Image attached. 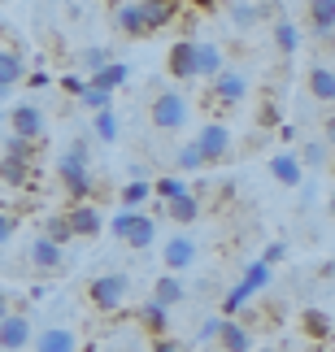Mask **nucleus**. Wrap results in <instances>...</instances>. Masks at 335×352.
Here are the masks:
<instances>
[{
	"label": "nucleus",
	"mask_w": 335,
	"mask_h": 352,
	"mask_svg": "<svg viewBox=\"0 0 335 352\" xmlns=\"http://www.w3.org/2000/svg\"><path fill=\"white\" fill-rule=\"evenodd\" d=\"M57 179H61L65 196L74 205H87V196H91V148H87V140H74L57 157Z\"/></svg>",
	"instance_id": "nucleus-1"
},
{
	"label": "nucleus",
	"mask_w": 335,
	"mask_h": 352,
	"mask_svg": "<svg viewBox=\"0 0 335 352\" xmlns=\"http://www.w3.org/2000/svg\"><path fill=\"white\" fill-rule=\"evenodd\" d=\"M131 296V278L127 274H96L87 283V305L96 314H118Z\"/></svg>",
	"instance_id": "nucleus-2"
},
{
	"label": "nucleus",
	"mask_w": 335,
	"mask_h": 352,
	"mask_svg": "<svg viewBox=\"0 0 335 352\" xmlns=\"http://www.w3.org/2000/svg\"><path fill=\"white\" fill-rule=\"evenodd\" d=\"M149 118H153L157 131H179V126H187V118H192V104H187L183 91L166 87V91H157V96H153Z\"/></svg>",
	"instance_id": "nucleus-3"
},
{
	"label": "nucleus",
	"mask_w": 335,
	"mask_h": 352,
	"mask_svg": "<svg viewBox=\"0 0 335 352\" xmlns=\"http://www.w3.org/2000/svg\"><path fill=\"white\" fill-rule=\"evenodd\" d=\"M0 348L5 352H26V348H35V327H31V318L26 314H5V322H0Z\"/></svg>",
	"instance_id": "nucleus-4"
},
{
	"label": "nucleus",
	"mask_w": 335,
	"mask_h": 352,
	"mask_svg": "<svg viewBox=\"0 0 335 352\" xmlns=\"http://www.w3.org/2000/svg\"><path fill=\"white\" fill-rule=\"evenodd\" d=\"M196 61H200V44L196 39H174L170 52H166V74L170 78H196Z\"/></svg>",
	"instance_id": "nucleus-5"
},
{
	"label": "nucleus",
	"mask_w": 335,
	"mask_h": 352,
	"mask_svg": "<svg viewBox=\"0 0 335 352\" xmlns=\"http://www.w3.org/2000/svg\"><path fill=\"white\" fill-rule=\"evenodd\" d=\"M114 26L122 35L131 39H140V35H153V26H149V9H144V0H118L114 5Z\"/></svg>",
	"instance_id": "nucleus-6"
},
{
	"label": "nucleus",
	"mask_w": 335,
	"mask_h": 352,
	"mask_svg": "<svg viewBox=\"0 0 335 352\" xmlns=\"http://www.w3.org/2000/svg\"><path fill=\"white\" fill-rule=\"evenodd\" d=\"M248 96V74L244 70H222L209 83V104H239Z\"/></svg>",
	"instance_id": "nucleus-7"
},
{
	"label": "nucleus",
	"mask_w": 335,
	"mask_h": 352,
	"mask_svg": "<svg viewBox=\"0 0 335 352\" xmlns=\"http://www.w3.org/2000/svg\"><path fill=\"white\" fill-rule=\"evenodd\" d=\"M196 144H200V153L209 157V166H218V161H226V153H231V126L226 122H205L196 135Z\"/></svg>",
	"instance_id": "nucleus-8"
},
{
	"label": "nucleus",
	"mask_w": 335,
	"mask_h": 352,
	"mask_svg": "<svg viewBox=\"0 0 335 352\" xmlns=\"http://www.w3.org/2000/svg\"><path fill=\"white\" fill-rule=\"evenodd\" d=\"M9 131L22 135V140H31V144H39L44 140V113H39L35 104H13L9 109Z\"/></svg>",
	"instance_id": "nucleus-9"
},
{
	"label": "nucleus",
	"mask_w": 335,
	"mask_h": 352,
	"mask_svg": "<svg viewBox=\"0 0 335 352\" xmlns=\"http://www.w3.org/2000/svg\"><path fill=\"white\" fill-rule=\"evenodd\" d=\"M61 243L48 239V235H35L31 243H26V261H31L39 274H52V270H61Z\"/></svg>",
	"instance_id": "nucleus-10"
},
{
	"label": "nucleus",
	"mask_w": 335,
	"mask_h": 352,
	"mask_svg": "<svg viewBox=\"0 0 335 352\" xmlns=\"http://www.w3.org/2000/svg\"><path fill=\"white\" fill-rule=\"evenodd\" d=\"M196 239L192 235H174V239H166V248H162V261H166V270L170 274H179V270H187V265H196Z\"/></svg>",
	"instance_id": "nucleus-11"
},
{
	"label": "nucleus",
	"mask_w": 335,
	"mask_h": 352,
	"mask_svg": "<svg viewBox=\"0 0 335 352\" xmlns=\"http://www.w3.org/2000/svg\"><path fill=\"white\" fill-rule=\"evenodd\" d=\"M270 179L283 183V187H301L305 183V161L292 153V148H283V153L270 157Z\"/></svg>",
	"instance_id": "nucleus-12"
},
{
	"label": "nucleus",
	"mask_w": 335,
	"mask_h": 352,
	"mask_svg": "<svg viewBox=\"0 0 335 352\" xmlns=\"http://www.w3.org/2000/svg\"><path fill=\"white\" fill-rule=\"evenodd\" d=\"M136 322H140V331L149 335V340H166V331H170V309L157 305V300H144L140 314H136Z\"/></svg>",
	"instance_id": "nucleus-13"
},
{
	"label": "nucleus",
	"mask_w": 335,
	"mask_h": 352,
	"mask_svg": "<svg viewBox=\"0 0 335 352\" xmlns=\"http://www.w3.org/2000/svg\"><path fill=\"white\" fill-rule=\"evenodd\" d=\"M35 352H78V335L70 327H44L35 335Z\"/></svg>",
	"instance_id": "nucleus-14"
},
{
	"label": "nucleus",
	"mask_w": 335,
	"mask_h": 352,
	"mask_svg": "<svg viewBox=\"0 0 335 352\" xmlns=\"http://www.w3.org/2000/svg\"><path fill=\"white\" fill-rule=\"evenodd\" d=\"M65 213H70L78 239H96V235L105 231V213H100L96 205H74V209H65Z\"/></svg>",
	"instance_id": "nucleus-15"
},
{
	"label": "nucleus",
	"mask_w": 335,
	"mask_h": 352,
	"mask_svg": "<svg viewBox=\"0 0 335 352\" xmlns=\"http://www.w3.org/2000/svg\"><path fill=\"white\" fill-rule=\"evenodd\" d=\"M26 78H31V74H26V61H22V52H18V44H13V39H9V44H5V57H0V87H18V83H26Z\"/></svg>",
	"instance_id": "nucleus-16"
},
{
	"label": "nucleus",
	"mask_w": 335,
	"mask_h": 352,
	"mask_svg": "<svg viewBox=\"0 0 335 352\" xmlns=\"http://www.w3.org/2000/svg\"><path fill=\"white\" fill-rule=\"evenodd\" d=\"M122 243H131V248H136V252L153 248V243H157V218H153V213L136 209V222H131V231L122 235Z\"/></svg>",
	"instance_id": "nucleus-17"
},
{
	"label": "nucleus",
	"mask_w": 335,
	"mask_h": 352,
	"mask_svg": "<svg viewBox=\"0 0 335 352\" xmlns=\"http://www.w3.org/2000/svg\"><path fill=\"white\" fill-rule=\"evenodd\" d=\"M162 213H166L170 222L187 226V222H196V218H200V196H196V192H187V196H174V200H166V205H162Z\"/></svg>",
	"instance_id": "nucleus-18"
},
{
	"label": "nucleus",
	"mask_w": 335,
	"mask_h": 352,
	"mask_svg": "<svg viewBox=\"0 0 335 352\" xmlns=\"http://www.w3.org/2000/svg\"><path fill=\"white\" fill-rule=\"evenodd\" d=\"M252 296H257V283H248V278H239L231 292L222 296V318H235V314H244V309L252 305Z\"/></svg>",
	"instance_id": "nucleus-19"
},
{
	"label": "nucleus",
	"mask_w": 335,
	"mask_h": 352,
	"mask_svg": "<svg viewBox=\"0 0 335 352\" xmlns=\"http://www.w3.org/2000/svg\"><path fill=\"white\" fill-rule=\"evenodd\" d=\"M305 18H310L314 35H335V0H310V9H305Z\"/></svg>",
	"instance_id": "nucleus-20"
},
{
	"label": "nucleus",
	"mask_w": 335,
	"mask_h": 352,
	"mask_svg": "<svg viewBox=\"0 0 335 352\" xmlns=\"http://www.w3.org/2000/svg\"><path fill=\"white\" fill-rule=\"evenodd\" d=\"M222 352H252V331L244 327V322H222V340H218Z\"/></svg>",
	"instance_id": "nucleus-21"
},
{
	"label": "nucleus",
	"mask_w": 335,
	"mask_h": 352,
	"mask_svg": "<svg viewBox=\"0 0 335 352\" xmlns=\"http://www.w3.org/2000/svg\"><path fill=\"white\" fill-rule=\"evenodd\" d=\"M305 87H310L314 100L331 104V100H335V70H327V65H314V70L305 74Z\"/></svg>",
	"instance_id": "nucleus-22"
},
{
	"label": "nucleus",
	"mask_w": 335,
	"mask_h": 352,
	"mask_svg": "<svg viewBox=\"0 0 335 352\" xmlns=\"http://www.w3.org/2000/svg\"><path fill=\"white\" fill-rule=\"evenodd\" d=\"M301 331H305V340H314V344H327L331 340V318L323 314V309H305L301 314Z\"/></svg>",
	"instance_id": "nucleus-23"
},
{
	"label": "nucleus",
	"mask_w": 335,
	"mask_h": 352,
	"mask_svg": "<svg viewBox=\"0 0 335 352\" xmlns=\"http://www.w3.org/2000/svg\"><path fill=\"white\" fill-rule=\"evenodd\" d=\"M226 70V57L218 44H200V61H196V78H205V83H213Z\"/></svg>",
	"instance_id": "nucleus-24"
},
{
	"label": "nucleus",
	"mask_w": 335,
	"mask_h": 352,
	"mask_svg": "<svg viewBox=\"0 0 335 352\" xmlns=\"http://www.w3.org/2000/svg\"><path fill=\"white\" fill-rule=\"evenodd\" d=\"M0 174H5V187L9 192H18V187H26L35 179V161H13V157H5L0 161Z\"/></svg>",
	"instance_id": "nucleus-25"
},
{
	"label": "nucleus",
	"mask_w": 335,
	"mask_h": 352,
	"mask_svg": "<svg viewBox=\"0 0 335 352\" xmlns=\"http://www.w3.org/2000/svg\"><path fill=\"white\" fill-rule=\"evenodd\" d=\"M153 300H157V305H166V309H174L179 300H187V287H183V283L174 278V274H162V278L153 283Z\"/></svg>",
	"instance_id": "nucleus-26"
},
{
	"label": "nucleus",
	"mask_w": 335,
	"mask_h": 352,
	"mask_svg": "<svg viewBox=\"0 0 335 352\" xmlns=\"http://www.w3.org/2000/svg\"><path fill=\"white\" fill-rule=\"evenodd\" d=\"M144 9H149V26H153V35H157V31H166V26L179 18V0H144Z\"/></svg>",
	"instance_id": "nucleus-27"
},
{
	"label": "nucleus",
	"mask_w": 335,
	"mask_h": 352,
	"mask_svg": "<svg viewBox=\"0 0 335 352\" xmlns=\"http://www.w3.org/2000/svg\"><path fill=\"white\" fill-rule=\"evenodd\" d=\"M274 48L283 52V57H292V52L301 48V26L292 22V18H279L274 22Z\"/></svg>",
	"instance_id": "nucleus-28"
},
{
	"label": "nucleus",
	"mask_w": 335,
	"mask_h": 352,
	"mask_svg": "<svg viewBox=\"0 0 335 352\" xmlns=\"http://www.w3.org/2000/svg\"><path fill=\"white\" fill-rule=\"evenodd\" d=\"M39 235L57 239L61 248H65L70 239H78V235H74V222H70V213H48V218H44V231H39Z\"/></svg>",
	"instance_id": "nucleus-29"
},
{
	"label": "nucleus",
	"mask_w": 335,
	"mask_h": 352,
	"mask_svg": "<svg viewBox=\"0 0 335 352\" xmlns=\"http://www.w3.org/2000/svg\"><path fill=\"white\" fill-rule=\"evenodd\" d=\"M149 196H157L149 179H131V183H122V192H118L122 209H144V200H149Z\"/></svg>",
	"instance_id": "nucleus-30"
},
{
	"label": "nucleus",
	"mask_w": 335,
	"mask_h": 352,
	"mask_svg": "<svg viewBox=\"0 0 335 352\" xmlns=\"http://www.w3.org/2000/svg\"><path fill=\"white\" fill-rule=\"evenodd\" d=\"M87 78H91L96 87H105V91H118V87L131 78V65H127V61H114V65H105L100 74H87Z\"/></svg>",
	"instance_id": "nucleus-31"
},
{
	"label": "nucleus",
	"mask_w": 335,
	"mask_h": 352,
	"mask_svg": "<svg viewBox=\"0 0 335 352\" xmlns=\"http://www.w3.org/2000/svg\"><path fill=\"white\" fill-rule=\"evenodd\" d=\"M91 131H96L100 144H118V135H122V126H118V113H114V109L91 113Z\"/></svg>",
	"instance_id": "nucleus-32"
},
{
	"label": "nucleus",
	"mask_w": 335,
	"mask_h": 352,
	"mask_svg": "<svg viewBox=\"0 0 335 352\" xmlns=\"http://www.w3.org/2000/svg\"><path fill=\"white\" fill-rule=\"evenodd\" d=\"M153 192H157V200L166 205V200H174V196H187L192 187H187L179 174H162V179H153Z\"/></svg>",
	"instance_id": "nucleus-33"
},
{
	"label": "nucleus",
	"mask_w": 335,
	"mask_h": 352,
	"mask_svg": "<svg viewBox=\"0 0 335 352\" xmlns=\"http://www.w3.org/2000/svg\"><path fill=\"white\" fill-rule=\"evenodd\" d=\"M78 104H83V109H91V113H105V109H114V91H105V87H96V83H87V91L78 96Z\"/></svg>",
	"instance_id": "nucleus-34"
},
{
	"label": "nucleus",
	"mask_w": 335,
	"mask_h": 352,
	"mask_svg": "<svg viewBox=\"0 0 335 352\" xmlns=\"http://www.w3.org/2000/svg\"><path fill=\"white\" fill-rule=\"evenodd\" d=\"M174 166H179V170H205V166H209V157L200 153V144L192 140V144H183L179 153H174Z\"/></svg>",
	"instance_id": "nucleus-35"
},
{
	"label": "nucleus",
	"mask_w": 335,
	"mask_h": 352,
	"mask_svg": "<svg viewBox=\"0 0 335 352\" xmlns=\"http://www.w3.org/2000/svg\"><path fill=\"white\" fill-rule=\"evenodd\" d=\"M266 18V9L261 5H252V0H239V5H231V22L244 31V26H257Z\"/></svg>",
	"instance_id": "nucleus-36"
},
{
	"label": "nucleus",
	"mask_w": 335,
	"mask_h": 352,
	"mask_svg": "<svg viewBox=\"0 0 335 352\" xmlns=\"http://www.w3.org/2000/svg\"><path fill=\"white\" fill-rule=\"evenodd\" d=\"M5 157H13V161H35V144L22 140V135H13V131H5Z\"/></svg>",
	"instance_id": "nucleus-37"
},
{
	"label": "nucleus",
	"mask_w": 335,
	"mask_h": 352,
	"mask_svg": "<svg viewBox=\"0 0 335 352\" xmlns=\"http://www.w3.org/2000/svg\"><path fill=\"white\" fill-rule=\"evenodd\" d=\"M78 61H83L87 70H91V74H100L105 65H114V57H109V48H100V44H96V48H83V52H78Z\"/></svg>",
	"instance_id": "nucleus-38"
},
{
	"label": "nucleus",
	"mask_w": 335,
	"mask_h": 352,
	"mask_svg": "<svg viewBox=\"0 0 335 352\" xmlns=\"http://www.w3.org/2000/svg\"><path fill=\"white\" fill-rule=\"evenodd\" d=\"M301 161H305V166H314V170H323L327 161H331V144H305L301 148Z\"/></svg>",
	"instance_id": "nucleus-39"
},
{
	"label": "nucleus",
	"mask_w": 335,
	"mask_h": 352,
	"mask_svg": "<svg viewBox=\"0 0 335 352\" xmlns=\"http://www.w3.org/2000/svg\"><path fill=\"white\" fill-rule=\"evenodd\" d=\"M222 322H226L222 314H218V318H205V322L196 327V340H200V344H218V340H222Z\"/></svg>",
	"instance_id": "nucleus-40"
},
{
	"label": "nucleus",
	"mask_w": 335,
	"mask_h": 352,
	"mask_svg": "<svg viewBox=\"0 0 335 352\" xmlns=\"http://www.w3.org/2000/svg\"><path fill=\"white\" fill-rule=\"evenodd\" d=\"M244 278L257 283V292H266V287H270V261H248L244 265Z\"/></svg>",
	"instance_id": "nucleus-41"
},
{
	"label": "nucleus",
	"mask_w": 335,
	"mask_h": 352,
	"mask_svg": "<svg viewBox=\"0 0 335 352\" xmlns=\"http://www.w3.org/2000/svg\"><path fill=\"white\" fill-rule=\"evenodd\" d=\"M131 222H136V209H118V213H114V222H109V231L122 239V235L131 231Z\"/></svg>",
	"instance_id": "nucleus-42"
},
{
	"label": "nucleus",
	"mask_w": 335,
	"mask_h": 352,
	"mask_svg": "<svg viewBox=\"0 0 335 352\" xmlns=\"http://www.w3.org/2000/svg\"><path fill=\"white\" fill-rule=\"evenodd\" d=\"M87 83H91V78H83V74H65V78H61V87L70 91V96H83Z\"/></svg>",
	"instance_id": "nucleus-43"
},
{
	"label": "nucleus",
	"mask_w": 335,
	"mask_h": 352,
	"mask_svg": "<svg viewBox=\"0 0 335 352\" xmlns=\"http://www.w3.org/2000/svg\"><path fill=\"white\" fill-rule=\"evenodd\" d=\"M0 235H5V243H9L13 235H18V213H13V209L5 213V218H0Z\"/></svg>",
	"instance_id": "nucleus-44"
},
{
	"label": "nucleus",
	"mask_w": 335,
	"mask_h": 352,
	"mask_svg": "<svg viewBox=\"0 0 335 352\" xmlns=\"http://www.w3.org/2000/svg\"><path fill=\"white\" fill-rule=\"evenodd\" d=\"M153 352H187L174 335H166V340H153Z\"/></svg>",
	"instance_id": "nucleus-45"
},
{
	"label": "nucleus",
	"mask_w": 335,
	"mask_h": 352,
	"mask_svg": "<svg viewBox=\"0 0 335 352\" xmlns=\"http://www.w3.org/2000/svg\"><path fill=\"white\" fill-rule=\"evenodd\" d=\"M283 256H288V243H279V239H274L270 248H266V256H261V261H270V265H274V261H283Z\"/></svg>",
	"instance_id": "nucleus-46"
},
{
	"label": "nucleus",
	"mask_w": 335,
	"mask_h": 352,
	"mask_svg": "<svg viewBox=\"0 0 335 352\" xmlns=\"http://www.w3.org/2000/svg\"><path fill=\"white\" fill-rule=\"evenodd\" d=\"M26 83H31V87H48V83H52V78H48V74H44V70H35V74H31V78H26Z\"/></svg>",
	"instance_id": "nucleus-47"
},
{
	"label": "nucleus",
	"mask_w": 335,
	"mask_h": 352,
	"mask_svg": "<svg viewBox=\"0 0 335 352\" xmlns=\"http://www.w3.org/2000/svg\"><path fill=\"white\" fill-rule=\"evenodd\" d=\"M323 131H327V144H331V148H335V113H331V118H327V122H323Z\"/></svg>",
	"instance_id": "nucleus-48"
},
{
	"label": "nucleus",
	"mask_w": 335,
	"mask_h": 352,
	"mask_svg": "<svg viewBox=\"0 0 335 352\" xmlns=\"http://www.w3.org/2000/svg\"><path fill=\"white\" fill-rule=\"evenodd\" d=\"M331 213H335V192H331Z\"/></svg>",
	"instance_id": "nucleus-49"
},
{
	"label": "nucleus",
	"mask_w": 335,
	"mask_h": 352,
	"mask_svg": "<svg viewBox=\"0 0 335 352\" xmlns=\"http://www.w3.org/2000/svg\"><path fill=\"white\" fill-rule=\"evenodd\" d=\"M270 5H283V0H270Z\"/></svg>",
	"instance_id": "nucleus-50"
},
{
	"label": "nucleus",
	"mask_w": 335,
	"mask_h": 352,
	"mask_svg": "<svg viewBox=\"0 0 335 352\" xmlns=\"http://www.w3.org/2000/svg\"><path fill=\"white\" fill-rule=\"evenodd\" d=\"M261 352H274V348H261Z\"/></svg>",
	"instance_id": "nucleus-51"
},
{
	"label": "nucleus",
	"mask_w": 335,
	"mask_h": 352,
	"mask_svg": "<svg viewBox=\"0 0 335 352\" xmlns=\"http://www.w3.org/2000/svg\"><path fill=\"white\" fill-rule=\"evenodd\" d=\"M205 352H209V348H205Z\"/></svg>",
	"instance_id": "nucleus-52"
}]
</instances>
